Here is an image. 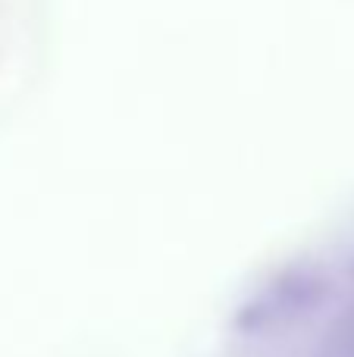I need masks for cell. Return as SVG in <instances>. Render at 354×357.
<instances>
[]
</instances>
